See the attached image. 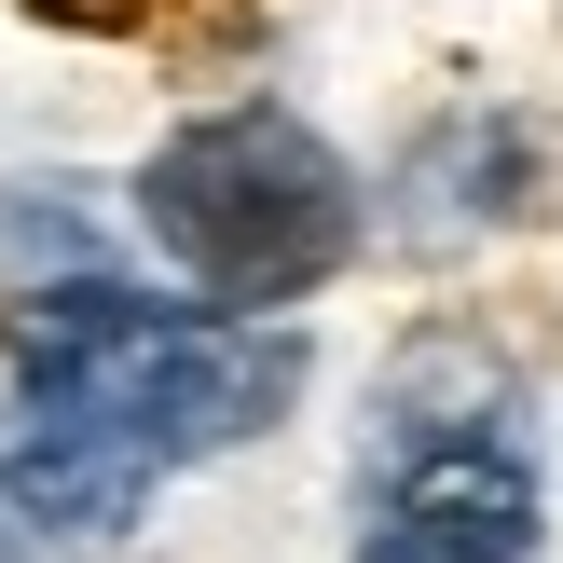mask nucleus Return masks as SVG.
<instances>
[{"label":"nucleus","mask_w":563,"mask_h":563,"mask_svg":"<svg viewBox=\"0 0 563 563\" xmlns=\"http://www.w3.org/2000/svg\"><path fill=\"white\" fill-rule=\"evenodd\" d=\"M14 399L124 427L152 467H207L234 440H262L302 399V330L234 317V302H152L124 275H55L14 289Z\"/></svg>","instance_id":"obj_1"},{"label":"nucleus","mask_w":563,"mask_h":563,"mask_svg":"<svg viewBox=\"0 0 563 563\" xmlns=\"http://www.w3.org/2000/svg\"><path fill=\"white\" fill-rule=\"evenodd\" d=\"M137 234H152V262L179 275L192 302L289 317V302H317L330 275L357 262L372 192H357V165L330 152L302 110L234 97V110H192V124L137 165Z\"/></svg>","instance_id":"obj_2"},{"label":"nucleus","mask_w":563,"mask_h":563,"mask_svg":"<svg viewBox=\"0 0 563 563\" xmlns=\"http://www.w3.org/2000/svg\"><path fill=\"white\" fill-rule=\"evenodd\" d=\"M357 563H537V467L522 427H454V440H385Z\"/></svg>","instance_id":"obj_3"},{"label":"nucleus","mask_w":563,"mask_h":563,"mask_svg":"<svg viewBox=\"0 0 563 563\" xmlns=\"http://www.w3.org/2000/svg\"><path fill=\"white\" fill-rule=\"evenodd\" d=\"M165 467L137 454L124 427H82V412H27L14 399V454H0V509L14 537H124L152 509Z\"/></svg>","instance_id":"obj_4"},{"label":"nucleus","mask_w":563,"mask_h":563,"mask_svg":"<svg viewBox=\"0 0 563 563\" xmlns=\"http://www.w3.org/2000/svg\"><path fill=\"white\" fill-rule=\"evenodd\" d=\"M522 192H537V137L509 110H440L399 152V234L412 247H467L495 220H522Z\"/></svg>","instance_id":"obj_5"},{"label":"nucleus","mask_w":563,"mask_h":563,"mask_svg":"<svg viewBox=\"0 0 563 563\" xmlns=\"http://www.w3.org/2000/svg\"><path fill=\"white\" fill-rule=\"evenodd\" d=\"M454 427H509V344H482V330H412V344L385 357L372 454L385 440H454Z\"/></svg>","instance_id":"obj_6"},{"label":"nucleus","mask_w":563,"mask_h":563,"mask_svg":"<svg viewBox=\"0 0 563 563\" xmlns=\"http://www.w3.org/2000/svg\"><path fill=\"white\" fill-rule=\"evenodd\" d=\"M82 179H14L0 192V289H55V275H110V234L69 207Z\"/></svg>","instance_id":"obj_7"},{"label":"nucleus","mask_w":563,"mask_h":563,"mask_svg":"<svg viewBox=\"0 0 563 563\" xmlns=\"http://www.w3.org/2000/svg\"><path fill=\"white\" fill-rule=\"evenodd\" d=\"M0 550H14V509H0Z\"/></svg>","instance_id":"obj_8"}]
</instances>
